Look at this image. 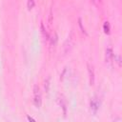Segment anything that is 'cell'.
I'll return each mask as SVG.
<instances>
[{"label":"cell","mask_w":122,"mask_h":122,"mask_svg":"<svg viewBox=\"0 0 122 122\" xmlns=\"http://www.w3.org/2000/svg\"><path fill=\"white\" fill-rule=\"evenodd\" d=\"M41 94H40V92H39V88L37 85L34 86V89H33V104L35 107L39 108L41 106Z\"/></svg>","instance_id":"6da1fadb"},{"label":"cell","mask_w":122,"mask_h":122,"mask_svg":"<svg viewBox=\"0 0 122 122\" xmlns=\"http://www.w3.org/2000/svg\"><path fill=\"white\" fill-rule=\"evenodd\" d=\"M113 57V53H112V50L111 48L107 49L106 50V54H105V59H106V62H111L112 59Z\"/></svg>","instance_id":"7a4b0ae2"},{"label":"cell","mask_w":122,"mask_h":122,"mask_svg":"<svg viewBox=\"0 0 122 122\" xmlns=\"http://www.w3.org/2000/svg\"><path fill=\"white\" fill-rule=\"evenodd\" d=\"M89 73H90V82H91V85H93V83H94V74H93L92 68H90L89 67Z\"/></svg>","instance_id":"3957f363"},{"label":"cell","mask_w":122,"mask_h":122,"mask_svg":"<svg viewBox=\"0 0 122 122\" xmlns=\"http://www.w3.org/2000/svg\"><path fill=\"white\" fill-rule=\"evenodd\" d=\"M91 109L93 110V112H95L97 111V109H98V104H97V102H95L94 100H92V101L91 102Z\"/></svg>","instance_id":"277c9868"},{"label":"cell","mask_w":122,"mask_h":122,"mask_svg":"<svg viewBox=\"0 0 122 122\" xmlns=\"http://www.w3.org/2000/svg\"><path fill=\"white\" fill-rule=\"evenodd\" d=\"M104 31L106 33H109L110 32V25H109L108 22H105V24H104Z\"/></svg>","instance_id":"5b68a950"},{"label":"cell","mask_w":122,"mask_h":122,"mask_svg":"<svg viewBox=\"0 0 122 122\" xmlns=\"http://www.w3.org/2000/svg\"><path fill=\"white\" fill-rule=\"evenodd\" d=\"M34 0H28V8L30 10V9H32L33 7H34Z\"/></svg>","instance_id":"8992f818"},{"label":"cell","mask_w":122,"mask_h":122,"mask_svg":"<svg viewBox=\"0 0 122 122\" xmlns=\"http://www.w3.org/2000/svg\"><path fill=\"white\" fill-rule=\"evenodd\" d=\"M28 119L30 120V121H34V119H32V118H30V117H28Z\"/></svg>","instance_id":"52a82bcc"},{"label":"cell","mask_w":122,"mask_h":122,"mask_svg":"<svg viewBox=\"0 0 122 122\" xmlns=\"http://www.w3.org/2000/svg\"><path fill=\"white\" fill-rule=\"evenodd\" d=\"M91 1H92V2H93V3H94V1H95V0H91Z\"/></svg>","instance_id":"ba28073f"}]
</instances>
